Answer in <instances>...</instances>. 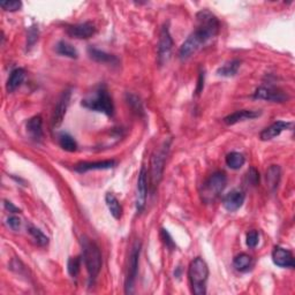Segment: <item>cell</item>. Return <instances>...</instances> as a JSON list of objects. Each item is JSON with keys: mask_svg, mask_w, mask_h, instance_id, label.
Here are the masks:
<instances>
[{"mask_svg": "<svg viewBox=\"0 0 295 295\" xmlns=\"http://www.w3.org/2000/svg\"><path fill=\"white\" fill-rule=\"evenodd\" d=\"M27 132L35 141H41L43 139V120L42 116H32L27 123Z\"/></svg>", "mask_w": 295, "mask_h": 295, "instance_id": "ac0fdd59", "label": "cell"}, {"mask_svg": "<svg viewBox=\"0 0 295 295\" xmlns=\"http://www.w3.org/2000/svg\"><path fill=\"white\" fill-rule=\"evenodd\" d=\"M168 150H170V141L164 143V146L153 154L151 159V184L153 189L156 188L162 180Z\"/></svg>", "mask_w": 295, "mask_h": 295, "instance_id": "8992f818", "label": "cell"}, {"mask_svg": "<svg viewBox=\"0 0 295 295\" xmlns=\"http://www.w3.org/2000/svg\"><path fill=\"white\" fill-rule=\"evenodd\" d=\"M55 51H57V53H59L60 55H64V57H68L72 59H76L78 57L76 49L65 41H60L59 43L55 45Z\"/></svg>", "mask_w": 295, "mask_h": 295, "instance_id": "d4e9b609", "label": "cell"}, {"mask_svg": "<svg viewBox=\"0 0 295 295\" xmlns=\"http://www.w3.org/2000/svg\"><path fill=\"white\" fill-rule=\"evenodd\" d=\"M173 48V40L170 34V30L166 26L163 27L159 36V44H158V62L161 65H164L168 62L171 57Z\"/></svg>", "mask_w": 295, "mask_h": 295, "instance_id": "ba28073f", "label": "cell"}, {"mask_svg": "<svg viewBox=\"0 0 295 295\" xmlns=\"http://www.w3.org/2000/svg\"><path fill=\"white\" fill-rule=\"evenodd\" d=\"M81 105L88 110L101 112V113H104L109 116L113 115L114 113L113 101H112V97L110 96L105 86H100L92 96L82 100Z\"/></svg>", "mask_w": 295, "mask_h": 295, "instance_id": "277c9868", "label": "cell"}, {"mask_svg": "<svg viewBox=\"0 0 295 295\" xmlns=\"http://www.w3.org/2000/svg\"><path fill=\"white\" fill-rule=\"evenodd\" d=\"M105 202L113 218L120 219L121 216H123V207H121V204L119 203L118 199L112 193H107L105 195Z\"/></svg>", "mask_w": 295, "mask_h": 295, "instance_id": "44dd1931", "label": "cell"}, {"mask_svg": "<svg viewBox=\"0 0 295 295\" xmlns=\"http://www.w3.org/2000/svg\"><path fill=\"white\" fill-rule=\"evenodd\" d=\"M293 126L292 123H287V121H276L272 125H270L269 127H266L263 132L261 133L260 137L262 141H270V140H272L274 137L279 136L282 132H284L285 129H288L291 128Z\"/></svg>", "mask_w": 295, "mask_h": 295, "instance_id": "9a60e30c", "label": "cell"}, {"mask_svg": "<svg viewBox=\"0 0 295 295\" xmlns=\"http://www.w3.org/2000/svg\"><path fill=\"white\" fill-rule=\"evenodd\" d=\"M80 268H81V259H80V257H71V259L68 260L67 270L72 277H76L80 272Z\"/></svg>", "mask_w": 295, "mask_h": 295, "instance_id": "f1b7e54d", "label": "cell"}, {"mask_svg": "<svg viewBox=\"0 0 295 295\" xmlns=\"http://www.w3.org/2000/svg\"><path fill=\"white\" fill-rule=\"evenodd\" d=\"M188 276L193 294L204 295L207 293V280L209 277V268L203 259L196 257V259L190 262Z\"/></svg>", "mask_w": 295, "mask_h": 295, "instance_id": "3957f363", "label": "cell"}, {"mask_svg": "<svg viewBox=\"0 0 295 295\" xmlns=\"http://www.w3.org/2000/svg\"><path fill=\"white\" fill-rule=\"evenodd\" d=\"M147 171L142 167L137 179V188H136V210L137 212H142L146 208L147 203V193H148V179Z\"/></svg>", "mask_w": 295, "mask_h": 295, "instance_id": "8fae6325", "label": "cell"}, {"mask_svg": "<svg viewBox=\"0 0 295 295\" xmlns=\"http://www.w3.org/2000/svg\"><path fill=\"white\" fill-rule=\"evenodd\" d=\"M280 176H282V170H280L278 165L270 166L268 171H266V182H268L269 187L272 190H274L278 187Z\"/></svg>", "mask_w": 295, "mask_h": 295, "instance_id": "7402d4cb", "label": "cell"}, {"mask_svg": "<svg viewBox=\"0 0 295 295\" xmlns=\"http://www.w3.org/2000/svg\"><path fill=\"white\" fill-rule=\"evenodd\" d=\"M0 7L7 12H15L22 7V3L18 0H11V2L8 0V2L0 3Z\"/></svg>", "mask_w": 295, "mask_h": 295, "instance_id": "f546056e", "label": "cell"}, {"mask_svg": "<svg viewBox=\"0 0 295 295\" xmlns=\"http://www.w3.org/2000/svg\"><path fill=\"white\" fill-rule=\"evenodd\" d=\"M81 246L83 261L88 271L89 279H90V282H93L97 278V276L100 274L102 269L103 260L101 249L95 241L86 235L81 238Z\"/></svg>", "mask_w": 295, "mask_h": 295, "instance_id": "7a4b0ae2", "label": "cell"}, {"mask_svg": "<svg viewBox=\"0 0 295 295\" xmlns=\"http://www.w3.org/2000/svg\"><path fill=\"white\" fill-rule=\"evenodd\" d=\"M204 87V73L200 74V78H199V84H198V89H196V93H200L203 90Z\"/></svg>", "mask_w": 295, "mask_h": 295, "instance_id": "8d00e7d4", "label": "cell"}, {"mask_svg": "<svg viewBox=\"0 0 295 295\" xmlns=\"http://www.w3.org/2000/svg\"><path fill=\"white\" fill-rule=\"evenodd\" d=\"M259 241H260L259 232H257V231H250V232L247 233L246 242H247L248 247H249V248H255L257 245H259Z\"/></svg>", "mask_w": 295, "mask_h": 295, "instance_id": "d6a6232c", "label": "cell"}, {"mask_svg": "<svg viewBox=\"0 0 295 295\" xmlns=\"http://www.w3.org/2000/svg\"><path fill=\"white\" fill-rule=\"evenodd\" d=\"M245 199L246 196L241 190L234 189L225 195V198L223 199V205L227 211L234 212L242 207V204L245 203Z\"/></svg>", "mask_w": 295, "mask_h": 295, "instance_id": "4fadbf2b", "label": "cell"}, {"mask_svg": "<svg viewBox=\"0 0 295 295\" xmlns=\"http://www.w3.org/2000/svg\"><path fill=\"white\" fill-rule=\"evenodd\" d=\"M196 18H198V27L184 42L179 50V57L181 60L190 58L201 46L213 38L219 31L218 18L207 9L199 12Z\"/></svg>", "mask_w": 295, "mask_h": 295, "instance_id": "6da1fadb", "label": "cell"}, {"mask_svg": "<svg viewBox=\"0 0 295 295\" xmlns=\"http://www.w3.org/2000/svg\"><path fill=\"white\" fill-rule=\"evenodd\" d=\"M28 232H29L31 238L34 239L37 245L41 246V247L48 246L49 238L46 237L45 234L41 231V229H38L35 226H32V225H29V227H28Z\"/></svg>", "mask_w": 295, "mask_h": 295, "instance_id": "83f0119b", "label": "cell"}, {"mask_svg": "<svg viewBox=\"0 0 295 295\" xmlns=\"http://www.w3.org/2000/svg\"><path fill=\"white\" fill-rule=\"evenodd\" d=\"M140 251H141V242H135V245L132 249V252H130L129 264H128V273H127V277H126V283H125L126 293L127 294L133 293L134 283H135V279H136L137 270H139Z\"/></svg>", "mask_w": 295, "mask_h": 295, "instance_id": "52a82bcc", "label": "cell"}, {"mask_svg": "<svg viewBox=\"0 0 295 295\" xmlns=\"http://www.w3.org/2000/svg\"><path fill=\"white\" fill-rule=\"evenodd\" d=\"M225 161H226V165L229 168H232V170H240V168L245 165V163H246L245 156H243L242 153L237 152V151L228 153Z\"/></svg>", "mask_w": 295, "mask_h": 295, "instance_id": "cb8c5ba5", "label": "cell"}, {"mask_svg": "<svg viewBox=\"0 0 295 295\" xmlns=\"http://www.w3.org/2000/svg\"><path fill=\"white\" fill-rule=\"evenodd\" d=\"M115 161H103V162H82L75 165V171L78 173H84L88 171H96V170H110L115 166Z\"/></svg>", "mask_w": 295, "mask_h": 295, "instance_id": "e0dca14e", "label": "cell"}, {"mask_svg": "<svg viewBox=\"0 0 295 295\" xmlns=\"http://www.w3.org/2000/svg\"><path fill=\"white\" fill-rule=\"evenodd\" d=\"M255 100L268 101L273 103H284L288 100V95L276 87H260L254 92Z\"/></svg>", "mask_w": 295, "mask_h": 295, "instance_id": "9c48e42d", "label": "cell"}, {"mask_svg": "<svg viewBox=\"0 0 295 295\" xmlns=\"http://www.w3.org/2000/svg\"><path fill=\"white\" fill-rule=\"evenodd\" d=\"M227 185V178L223 172H216L204 182L201 190V198L204 203H213L224 191Z\"/></svg>", "mask_w": 295, "mask_h": 295, "instance_id": "5b68a950", "label": "cell"}, {"mask_svg": "<svg viewBox=\"0 0 295 295\" xmlns=\"http://www.w3.org/2000/svg\"><path fill=\"white\" fill-rule=\"evenodd\" d=\"M241 66V62L238 59H234L232 62H229L227 64H225L224 66L217 69V74L219 76H225V77H231L234 76L239 71V68Z\"/></svg>", "mask_w": 295, "mask_h": 295, "instance_id": "603a6c76", "label": "cell"}, {"mask_svg": "<svg viewBox=\"0 0 295 295\" xmlns=\"http://www.w3.org/2000/svg\"><path fill=\"white\" fill-rule=\"evenodd\" d=\"M261 115L260 111H251V110H240L235 111L234 113L229 114L224 118V123L226 125H235L238 123H242L246 120H251L255 118H259Z\"/></svg>", "mask_w": 295, "mask_h": 295, "instance_id": "2e32d148", "label": "cell"}, {"mask_svg": "<svg viewBox=\"0 0 295 295\" xmlns=\"http://www.w3.org/2000/svg\"><path fill=\"white\" fill-rule=\"evenodd\" d=\"M59 144L65 151L74 152L77 149V143L75 141L74 137L71 136L68 133H62L59 135Z\"/></svg>", "mask_w": 295, "mask_h": 295, "instance_id": "4316f807", "label": "cell"}, {"mask_svg": "<svg viewBox=\"0 0 295 295\" xmlns=\"http://www.w3.org/2000/svg\"><path fill=\"white\" fill-rule=\"evenodd\" d=\"M162 238H163V240L164 242H165V245L170 248L171 250H173L175 248V243L174 241H173V239L172 237L170 235V233L167 232V229H162Z\"/></svg>", "mask_w": 295, "mask_h": 295, "instance_id": "836d02e7", "label": "cell"}, {"mask_svg": "<svg viewBox=\"0 0 295 295\" xmlns=\"http://www.w3.org/2000/svg\"><path fill=\"white\" fill-rule=\"evenodd\" d=\"M67 34L77 40H87L96 34V27L91 22H83L78 25L68 26L66 28Z\"/></svg>", "mask_w": 295, "mask_h": 295, "instance_id": "7c38bea8", "label": "cell"}, {"mask_svg": "<svg viewBox=\"0 0 295 295\" xmlns=\"http://www.w3.org/2000/svg\"><path fill=\"white\" fill-rule=\"evenodd\" d=\"M88 54L92 60H95V62L101 63V64L116 65L119 62L118 58H116L115 55L106 53V52H104V51H101L96 48H92V46H90V48L88 49Z\"/></svg>", "mask_w": 295, "mask_h": 295, "instance_id": "d6986e66", "label": "cell"}, {"mask_svg": "<svg viewBox=\"0 0 295 295\" xmlns=\"http://www.w3.org/2000/svg\"><path fill=\"white\" fill-rule=\"evenodd\" d=\"M273 263L280 268H294V257L289 250L283 247H276L272 251Z\"/></svg>", "mask_w": 295, "mask_h": 295, "instance_id": "5bb4252c", "label": "cell"}, {"mask_svg": "<svg viewBox=\"0 0 295 295\" xmlns=\"http://www.w3.org/2000/svg\"><path fill=\"white\" fill-rule=\"evenodd\" d=\"M7 225L13 229V231H18L21 227V219L16 216L8 217Z\"/></svg>", "mask_w": 295, "mask_h": 295, "instance_id": "e575fe53", "label": "cell"}, {"mask_svg": "<svg viewBox=\"0 0 295 295\" xmlns=\"http://www.w3.org/2000/svg\"><path fill=\"white\" fill-rule=\"evenodd\" d=\"M234 268L238 271H241V272H246V271L249 270L251 268L252 264V259L251 256L248 254H240L235 256V259L233 261Z\"/></svg>", "mask_w": 295, "mask_h": 295, "instance_id": "484cf974", "label": "cell"}, {"mask_svg": "<svg viewBox=\"0 0 295 295\" xmlns=\"http://www.w3.org/2000/svg\"><path fill=\"white\" fill-rule=\"evenodd\" d=\"M71 97H72L71 90H65L62 93V96H60L57 105H55L54 107L53 114H52V126L54 128L59 127V126L62 125L65 115H66V112L69 106V102H71Z\"/></svg>", "mask_w": 295, "mask_h": 295, "instance_id": "30bf717a", "label": "cell"}, {"mask_svg": "<svg viewBox=\"0 0 295 295\" xmlns=\"http://www.w3.org/2000/svg\"><path fill=\"white\" fill-rule=\"evenodd\" d=\"M38 41V29L36 27H30L28 31V40H27V48L30 49L35 45L36 42Z\"/></svg>", "mask_w": 295, "mask_h": 295, "instance_id": "1f68e13d", "label": "cell"}, {"mask_svg": "<svg viewBox=\"0 0 295 295\" xmlns=\"http://www.w3.org/2000/svg\"><path fill=\"white\" fill-rule=\"evenodd\" d=\"M25 77H26V71L23 68H15L14 71H12L6 83L7 91L13 92L15 89H17L21 86L22 82L25 81Z\"/></svg>", "mask_w": 295, "mask_h": 295, "instance_id": "ffe728a7", "label": "cell"}, {"mask_svg": "<svg viewBox=\"0 0 295 295\" xmlns=\"http://www.w3.org/2000/svg\"><path fill=\"white\" fill-rule=\"evenodd\" d=\"M5 208H6V210H8V211L12 213L20 212V209L16 208L15 205H14L12 202H9V201H5Z\"/></svg>", "mask_w": 295, "mask_h": 295, "instance_id": "d590c367", "label": "cell"}, {"mask_svg": "<svg viewBox=\"0 0 295 295\" xmlns=\"http://www.w3.org/2000/svg\"><path fill=\"white\" fill-rule=\"evenodd\" d=\"M247 182L251 186H257L260 182V173L257 172L255 167H250V170L247 172L246 174Z\"/></svg>", "mask_w": 295, "mask_h": 295, "instance_id": "4dcf8cb0", "label": "cell"}]
</instances>
